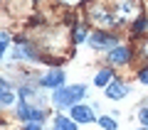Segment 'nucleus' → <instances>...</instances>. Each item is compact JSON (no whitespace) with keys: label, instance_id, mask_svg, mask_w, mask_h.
Instances as JSON below:
<instances>
[{"label":"nucleus","instance_id":"obj_1","mask_svg":"<svg viewBox=\"0 0 148 130\" xmlns=\"http://www.w3.org/2000/svg\"><path fill=\"white\" fill-rule=\"evenodd\" d=\"M84 96H86V86H82V83H79V86H67V89L62 86V89H57L52 93V103L57 106L59 110H64V108L77 106Z\"/></svg>","mask_w":148,"mask_h":130},{"label":"nucleus","instance_id":"obj_2","mask_svg":"<svg viewBox=\"0 0 148 130\" xmlns=\"http://www.w3.org/2000/svg\"><path fill=\"white\" fill-rule=\"evenodd\" d=\"M89 44L101 52V49H114L119 44V39H116V37H111V35H104V32H94V35L89 37Z\"/></svg>","mask_w":148,"mask_h":130},{"label":"nucleus","instance_id":"obj_3","mask_svg":"<svg viewBox=\"0 0 148 130\" xmlns=\"http://www.w3.org/2000/svg\"><path fill=\"white\" fill-rule=\"evenodd\" d=\"M62 83H64V71H49L40 79L42 89H62Z\"/></svg>","mask_w":148,"mask_h":130},{"label":"nucleus","instance_id":"obj_4","mask_svg":"<svg viewBox=\"0 0 148 130\" xmlns=\"http://www.w3.org/2000/svg\"><path fill=\"white\" fill-rule=\"evenodd\" d=\"M72 120H77V123H94V113H91L89 106H72Z\"/></svg>","mask_w":148,"mask_h":130},{"label":"nucleus","instance_id":"obj_5","mask_svg":"<svg viewBox=\"0 0 148 130\" xmlns=\"http://www.w3.org/2000/svg\"><path fill=\"white\" fill-rule=\"evenodd\" d=\"M126 93H128V86H126V83H121V81L109 83V89H106V96H109V98H114V101L126 98Z\"/></svg>","mask_w":148,"mask_h":130},{"label":"nucleus","instance_id":"obj_6","mask_svg":"<svg viewBox=\"0 0 148 130\" xmlns=\"http://www.w3.org/2000/svg\"><path fill=\"white\" fill-rule=\"evenodd\" d=\"M109 62L111 64H126L128 62V49L126 47H114L109 52Z\"/></svg>","mask_w":148,"mask_h":130},{"label":"nucleus","instance_id":"obj_7","mask_svg":"<svg viewBox=\"0 0 148 130\" xmlns=\"http://www.w3.org/2000/svg\"><path fill=\"white\" fill-rule=\"evenodd\" d=\"M15 59H30V62H37V54L32 52V47H27L25 42H17V47H15Z\"/></svg>","mask_w":148,"mask_h":130},{"label":"nucleus","instance_id":"obj_8","mask_svg":"<svg viewBox=\"0 0 148 130\" xmlns=\"http://www.w3.org/2000/svg\"><path fill=\"white\" fill-rule=\"evenodd\" d=\"M54 128L57 130H77V120H69L64 115H57L54 118Z\"/></svg>","mask_w":148,"mask_h":130},{"label":"nucleus","instance_id":"obj_9","mask_svg":"<svg viewBox=\"0 0 148 130\" xmlns=\"http://www.w3.org/2000/svg\"><path fill=\"white\" fill-rule=\"evenodd\" d=\"M109 79H111V71H109V69H101V71L94 76V83H96V86H106Z\"/></svg>","mask_w":148,"mask_h":130},{"label":"nucleus","instance_id":"obj_10","mask_svg":"<svg viewBox=\"0 0 148 130\" xmlns=\"http://www.w3.org/2000/svg\"><path fill=\"white\" fill-rule=\"evenodd\" d=\"M0 101H3V106L12 103V91H10V86H8V81H3V96H0Z\"/></svg>","mask_w":148,"mask_h":130},{"label":"nucleus","instance_id":"obj_11","mask_svg":"<svg viewBox=\"0 0 148 130\" xmlns=\"http://www.w3.org/2000/svg\"><path fill=\"white\" fill-rule=\"evenodd\" d=\"M99 125L106 128V130H116V120L109 118V115H99Z\"/></svg>","mask_w":148,"mask_h":130},{"label":"nucleus","instance_id":"obj_12","mask_svg":"<svg viewBox=\"0 0 148 130\" xmlns=\"http://www.w3.org/2000/svg\"><path fill=\"white\" fill-rule=\"evenodd\" d=\"M143 30H146V17H138L136 25H133V35H141Z\"/></svg>","mask_w":148,"mask_h":130},{"label":"nucleus","instance_id":"obj_13","mask_svg":"<svg viewBox=\"0 0 148 130\" xmlns=\"http://www.w3.org/2000/svg\"><path fill=\"white\" fill-rule=\"evenodd\" d=\"M74 39H77V42H84L86 39V30H84V27H77V30H74Z\"/></svg>","mask_w":148,"mask_h":130},{"label":"nucleus","instance_id":"obj_14","mask_svg":"<svg viewBox=\"0 0 148 130\" xmlns=\"http://www.w3.org/2000/svg\"><path fill=\"white\" fill-rule=\"evenodd\" d=\"M138 118H141V123H143V125L148 128V106H146V108L141 110V113H138Z\"/></svg>","mask_w":148,"mask_h":130},{"label":"nucleus","instance_id":"obj_15","mask_svg":"<svg viewBox=\"0 0 148 130\" xmlns=\"http://www.w3.org/2000/svg\"><path fill=\"white\" fill-rule=\"evenodd\" d=\"M22 130H42V123H35V120H32V123H27Z\"/></svg>","mask_w":148,"mask_h":130},{"label":"nucleus","instance_id":"obj_16","mask_svg":"<svg viewBox=\"0 0 148 130\" xmlns=\"http://www.w3.org/2000/svg\"><path fill=\"white\" fill-rule=\"evenodd\" d=\"M138 79H141V83H148V69H143V71H141V76H138Z\"/></svg>","mask_w":148,"mask_h":130},{"label":"nucleus","instance_id":"obj_17","mask_svg":"<svg viewBox=\"0 0 148 130\" xmlns=\"http://www.w3.org/2000/svg\"><path fill=\"white\" fill-rule=\"evenodd\" d=\"M143 54H146V57H148V44H146V49H143Z\"/></svg>","mask_w":148,"mask_h":130},{"label":"nucleus","instance_id":"obj_18","mask_svg":"<svg viewBox=\"0 0 148 130\" xmlns=\"http://www.w3.org/2000/svg\"><path fill=\"white\" fill-rule=\"evenodd\" d=\"M67 3H74V0H67Z\"/></svg>","mask_w":148,"mask_h":130},{"label":"nucleus","instance_id":"obj_19","mask_svg":"<svg viewBox=\"0 0 148 130\" xmlns=\"http://www.w3.org/2000/svg\"><path fill=\"white\" fill-rule=\"evenodd\" d=\"M141 130H148V128H141Z\"/></svg>","mask_w":148,"mask_h":130}]
</instances>
